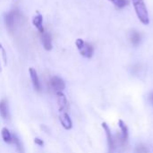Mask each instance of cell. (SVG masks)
Wrapping results in <instances>:
<instances>
[{
	"label": "cell",
	"mask_w": 153,
	"mask_h": 153,
	"mask_svg": "<svg viewBox=\"0 0 153 153\" xmlns=\"http://www.w3.org/2000/svg\"><path fill=\"white\" fill-rule=\"evenodd\" d=\"M132 1L138 19L143 24L148 25L150 23V17L144 1L143 0H132Z\"/></svg>",
	"instance_id": "6da1fadb"
},
{
	"label": "cell",
	"mask_w": 153,
	"mask_h": 153,
	"mask_svg": "<svg viewBox=\"0 0 153 153\" xmlns=\"http://www.w3.org/2000/svg\"><path fill=\"white\" fill-rule=\"evenodd\" d=\"M75 45H76L80 54L82 56H84L86 58H91L92 57L93 53H94V48L90 43L85 42L82 39H77L75 40Z\"/></svg>",
	"instance_id": "7a4b0ae2"
},
{
	"label": "cell",
	"mask_w": 153,
	"mask_h": 153,
	"mask_svg": "<svg viewBox=\"0 0 153 153\" xmlns=\"http://www.w3.org/2000/svg\"><path fill=\"white\" fill-rule=\"evenodd\" d=\"M50 84L51 87L53 88V90L56 92H59V91H63L65 88V82L62 78L58 77V76H54L51 78L50 80Z\"/></svg>",
	"instance_id": "3957f363"
},
{
	"label": "cell",
	"mask_w": 153,
	"mask_h": 153,
	"mask_svg": "<svg viewBox=\"0 0 153 153\" xmlns=\"http://www.w3.org/2000/svg\"><path fill=\"white\" fill-rule=\"evenodd\" d=\"M101 126H102V127L104 129V132L106 134V136H107L108 153H112L113 152V150H114V141H113V137H112V134H111V131H110L108 126L107 125V123L103 122Z\"/></svg>",
	"instance_id": "277c9868"
},
{
	"label": "cell",
	"mask_w": 153,
	"mask_h": 153,
	"mask_svg": "<svg viewBox=\"0 0 153 153\" xmlns=\"http://www.w3.org/2000/svg\"><path fill=\"white\" fill-rule=\"evenodd\" d=\"M56 96H57V102H58L59 110L61 112H66V110L69 108V104H68V101H67L65 95L62 91H59V92H56Z\"/></svg>",
	"instance_id": "5b68a950"
},
{
	"label": "cell",
	"mask_w": 153,
	"mask_h": 153,
	"mask_svg": "<svg viewBox=\"0 0 153 153\" xmlns=\"http://www.w3.org/2000/svg\"><path fill=\"white\" fill-rule=\"evenodd\" d=\"M59 120H60V123H61L62 126L65 130L72 129L73 122H72V119H71V117H70V116L68 115L67 112H62L61 115L59 116Z\"/></svg>",
	"instance_id": "8992f818"
},
{
	"label": "cell",
	"mask_w": 153,
	"mask_h": 153,
	"mask_svg": "<svg viewBox=\"0 0 153 153\" xmlns=\"http://www.w3.org/2000/svg\"><path fill=\"white\" fill-rule=\"evenodd\" d=\"M29 73H30V76L31 82L33 84L34 89L37 91H40L41 87H40V82H39V76H38V74H37V71L34 68H30Z\"/></svg>",
	"instance_id": "52a82bcc"
},
{
	"label": "cell",
	"mask_w": 153,
	"mask_h": 153,
	"mask_svg": "<svg viewBox=\"0 0 153 153\" xmlns=\"http://www.w3.org/2000/svg\"><path fill=\"white\" fill-rule=\"evenodd\" d=\"M32 23L33 25L37 28V30L40 32V33H44V27H43V17L40 13H38L37 15H35L32 19Z\"/></svg>",
	"instance_id": "ba28073f"
},
{
	"label": "cell",
	"mask_w": 153,
	"mask_h": 153,
	"mask_svg": "<svg viewBox=\"0 0 153 153\" xmlns=\"http://www.w3.org/2000/svg\"><path fill=\"white\" fill-rule=\"evenodd\" d=\"M42 44H43V47L44 48L47 50V51H49L52 49V42H51V38H50V35L48 33V32H44L42 33Z\"/></svg>",
	"instance_id": "9c48e42d"
},
{
	"label": "cell",
	"mask_w": 153,
	"mask_h": 153,
	"mask_svg": "<svg viewBox=\"0 0 153 153\" xmlns=\"http://www.w3.org/2000/svg\"><path fill=\"white\" fill-rule=\"evenodd\" d=\"M1 135H2V138L4 140V143H11L13 142V137H12V134L10 133V131L6 128V127H4L1 131Z\"/></svg>",
	"instance_id": "30bf717a"
},
{
	"label": "cell",
	"mask_w": 153,
	"mask_h": 153,
	"mask_svg": "<svg viewBox=\"0 0 153 153\" xmlns=\"http://www.w3.org/2000/svg\"><path fill=\"white\" fill-rule=\"evenodd\" d=\"M118 126L122 132V137L124 140H126L127 137H128V127L126 126V124L122 120V119H119L118 120Z\"/></svg>",
	"instance_id": "8fae6325"
},
{
	"label": "cell",
	"mask_w": 153,
	"mask_h": 153,
	"mask_svg": "<svg viewBox=\"0 0 153 153\" xmlns=\"http://www.w3.org/2000/svg\"><path fill=\"white\" fill-rule=\"evenodd\" d=\"M5 20H6V25L7 27L12 30L14 26V20H15V13L13 12H10L7 13L6 17H5Z\"/></svg>",
	"instance_id": "7c38bea8"
},
{
	"label": "cell",
	"mask_w": 153,
	"mask_h": 153,
	"mask_svg": "<svg viewBox=\"0 0 153 153\" xmlns=\"http://www.w3.org/2000/svg\"><path fill=\"white\" fill-rule=\"evenodd\" d=\"M114 4V5L117 8H125L129 4V0H108Z\"/></svg>",
	"instance_id": "4fadbf2b"
},
{
	"label": "cell",
	"mask_w": 153,
	"mask_h": 153,
	"mask_svg": "<svg viewBox=\"0 0 153 153\" xmlns=\"http://www.w3.org/2000/svg\"><path fill=\"white\" fill-rule=\"evenodd\" d=\"M130 38H131V42H132L134 45L137 46V45L140 44V42H141V34H140L138 31L134 30V31L132 32Z\"/></svg>",
	"instance_id": "5bb4252c"
},
{
	"label": "cell",
	"mask_w": 153,
	"mask_h": 153,
	"mask_svg": "<svg viewBox=\"0 0 153 153\" xmlns=\"http://www.w3.org/2000/svg\"><path fill=\"white\" fill-rule=\"evenodd\" d=\"M0 115L3 118L7 117V106L4 100L0 101Z\"/></svg>",
	"instance_id": "9a60e30c"
},
{
	"label": "cell",
	"mask_w": 153,
	"mask_h": 153,
	"mask_svg": "<svg viewBox=\"0 0 153 153\" xmlns=\"http://www.w3.org/2000/svg\"><path fill=\"white\" fill-rule=\"evenodd\" d=\"M13 141L14 142V144L17 146V149L19 150V152L22 153V144H21V143H20V141L18 140V138H16V137H14V138H13Z\"/></svg>",
	"instance_id": "2e32d148"
},
{
	"label": "cell",
	"mask_w": 153,
	"mask_h": 153,
	"mask_svg": "<svg viewBox=\"0 0 153 153\" xmlns=\"http://www.w3.org/2000/svg\"><path fill=\"white\" fill-rule=\"evenodd\" d=\"M0 49L2 51V55H3V58H4V65H6V54H5V51L4 49V48L2 47V45L0 44Z\"/></svg>",
	"instance_id": "e0dca14e"
},
{
	"label": "cell",
	"mask_w": 153,
	"mask_h": 153,
	"mask_svg": "<svg viewBox=\"0 0 153 153\" xmlns=\"http://www.w3.org/2000/svg\"><path fill=\"white\" fill-rule=\"evenodd\" d=\"M34 143H35L37 145H39V146H43V145H44V142H43L41 139H39V138H35Z\"/></svg>",
	"instance_id": "ac0fdd59"
},
{
	"label": "cell",
	"mask_w": 153,
	"mask_h": 153,
	"mask_svg": "<svg viewBox=\"0 0 153 153\" xmlns=\"http://www.w3.org/2000/svg\"><path fill=\"white\" fill-rule=\"evenodd\" d=\"M150 100H151V102L152 103L153 105V92L151 94V96H150Z\"/></svg>",
	"instance_id": "d6986e66"
}]
</instances>
